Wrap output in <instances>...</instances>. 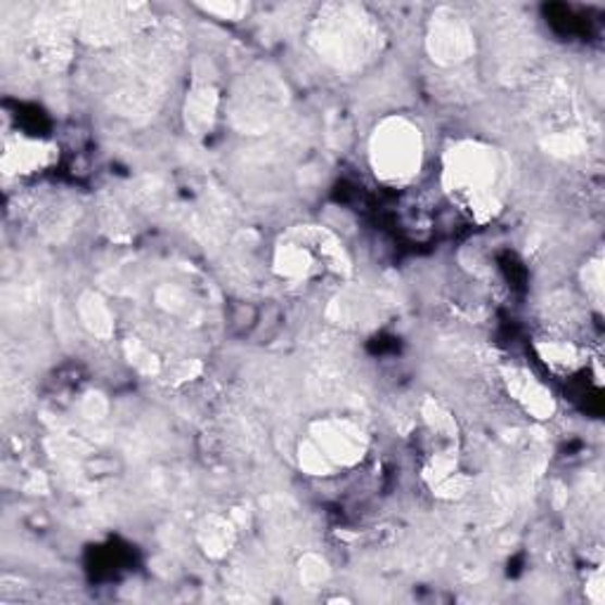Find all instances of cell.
<instances>
[{
	"label": "cell",
	"mask_w": 605,
	"mask_h": 605,
	"mask_svg": "<svg viewBox=\"0 0 605 605\" xmlns=\"http://www.w3.org/2000/svg\"><path fill=\"white\" fill-rule=\"evenodd\" d=\"M499 155L487 145L459 143L445 155L443 183L478 220H490L499 211Z\"/></svg>",
	"instance_id": "1"
},
{
	"label": "cell",
	"mask_w": 605,
	"mask_h": 605,
	"mask_svg": "<svg viewBox=\"0 0 605 605\" xmlns=\"http://www.w3.org/2000/svg\"><path fill=\"white\" fill-rule=\"evenodd\" d=\"M369 163L386 185L415 181L423 166L421 131L403 116L381 121L369 140Z\"/></svg>",
	"instance_id": "2"
},
{
	"label": "cell",
	"mask_w": 605,
	"mask_h": 605,
	"mask_svg": "<svg viewBox=\"0 0 605 605\" xmlns=\"http://www.w3.org/2000/svg\"><path fill=\"white\" fill-rule=\"evenodd\" d=\"M310 443L318 447L332 466H353L365 454V433L353 421L326 419L312 431Z\"/></svg>",
	"instance_id": "3"
},
{
	"label": "cell",
	"mask_w": 605,
	"mask_h": 605,
	"mask_svg": "<svg viewBox=\"0 0 605 605\" xmlns=\"http://www.w3.org/2000/svg\"><path fill=\"white\" fill-rule=\"evenodd\" d=\"M320 40L324 50H329V54H332V60L341 64V62L355 60L357 52L362 54L367 36L357 17H332V22H324Z\"/></svg>",
	"instance_id": "4"
},
{
	"label": "cell",
	"mask_w": 605,
	"mask_h": 605,
	"mask_svg": "<svg viewBox=\"0 0 605 605\" xmlns=\"http://www.w3.org/2000/svg\"><path fill=\"white\" fill-rule=\"evenodd\" d=\"M431 48L437 60H443L445 64H457L471 54L473 36L461 20L445 17L433 26Z\"/></svg>",
	"instance_id": "5"
},
{
	"label": "cell",
	"mask_w": 605,
	"mask_h": 605,
	"mask_svg": "<svg viewBox=\"0 0 605 605\" xmlns=\"http://www.w3.org/2000/svg\"><path fill=\"white\" fill-rule=\"evenodd\" d=\"M508 391H511V397H516L522 409L534 419H548L554 415L552 393H548V388H544L538 379L530 376L528 371H511V376H508Z\"/></svg>",
	"instance_id": "6"
},
{
	"label": "cell",
	"mask_w": 605,
	"mask_h": 605,
	"mask_svg": "<svg viewBox=\"0 0 605 605\" xmlns=\"http://www.w3.org/2000/svg\"><path fill=\"white\" fill-rule=\"evenodd\" d=\"M274 270L286 280H308L310 274L318 272V254L312 251L308 239L284 242L274 254Z\"/></svg>",
	"instance_id": "7"
},
{
	"label": "cell",
	"mask_w": 605,
	"mask_h": 605,
	"mask_svg": "<svg viewBox=\"0 0 605 605\" xmlns=\"http://www.w3.org/2000/svg\"><path fill=\"white\" fill-rule=\"evenodd\" d=\"M538 350L548 369L556 371V374H572V371L584 365V353L570 341H540Z\"/></svg>",
	"instance_id": "8"
},
{
	"label": "cell",
	"mask_w": 605,
	"mask_h": 605,
	"mask_svg": "<svg viewBox=\"0 0 605 605\" xmlns=\"http://www.w3.org/2000/svg\"><path fill=\"white\" fill-rule=\"evenodd\" d=\"M48 163V151L40 143L17 140V145H8L5 149V169L15 173H32Z\"/></svg>",
	"instance_id": "9"
},
{
	"label": "cell",
	"mask_w": 605,
	"mask_h": 605,
	"mask_svg": "<svg viewBox=\"0 0 605 605\" xmlns=\"http://www.w3.org/2000/svg\"><path fill=\"white\" fill-rule=\"evenodd\" d=\"M215 116V92L209 88H201L192 95V102L187 107V121L197 133L211 128Z\"/></svg>",
	"instance_id": "10"
}]
</instances>
